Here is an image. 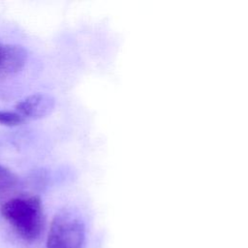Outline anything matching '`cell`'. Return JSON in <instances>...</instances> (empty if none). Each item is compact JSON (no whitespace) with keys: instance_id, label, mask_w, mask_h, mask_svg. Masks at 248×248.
Here are the masks:
<instances>
[{"instance_id":"6da1fadb","label":"cell","mask_w":248,"mask_h":248,"mask_svg":"<svg viewBox=\"0 0 248 248\" xmlns=\"http://www.w3.org/2000/svg\"><path fill=\"white\" fill-rule=\"evenodd\" d=\"M1 214L16 234L25 241L37 240L45 227L42 201L37 195H19L1 205Z\"/></svg>"},{"instance_id":"7a4b0ae2","label":"cell","mask_w":248,"mask_h":248,"mask_svg":"<svg viewBox=\"0 0 248 248\" xmlns=\"http://www.w3.org/2000/svg\"><path fill=\"white\" fill-rule=\"evenodd\" d=\"M84 236L81 219L70 210H61L50 223L46 248H81Z\"/></svg>"},{"instance_id":"3957f363","label":"cell","mask_w":248,"mask_h":248,"mask_svg":"<svg viewBox=\"0 0 248 248\" xmlns=\"http://www.w3.org/2000/svg\"><path fill=\"white\" fill-rule=\"evenodd\" d=\"M55 107L52 96L45 93H35L20 100L16 105V112L26 119H40L51 113Z\"/></svg>"},{"instance_id":"277c9868","label":"cell","mask_w":248,"mask_h":248,"mask_svg":"<svg viewBox=\"0 0 248 248\" xmlns=\"http://www.w3.org/2000/svg\"><path fill=\"white\" fill-rule=\"evenodd\" d=\"M27 56L26 49L21 46L0 42V77L19 72L25 66Z\"/></svg>"},{"instance_id":"5b68a950","label":"cell","mask_w":248,"mask_h":248,"mask_svg":"<svg viewBox=\"0 0 248 248\" xmlns=\"http://www.w3.org/2000/svg\"><path fill=\"white\" fill-rule=\"evenodd\" d=\"M18 185V177L10 169L0 164V199L11 194Z\"/></svg>"},{"instance_id":"8992f818","label":"cell","mask_w":248,"mask_h":248,"mask_svg":"<svg viewBox=\"0 0 248 248\" xmlns=\"http://www.w3.org/2000/svg\"><path fill=\"white\" fill-rule=\"evenodd\" d=\"M25 122V119L16 111L0 110V125L14 127Z\"/></svg>"}]
</instances>
